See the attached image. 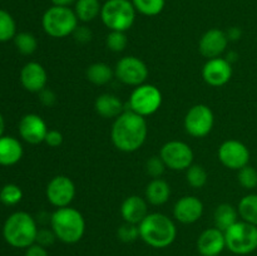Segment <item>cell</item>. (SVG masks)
Instances as JSON below:
<instances>
[{"label": "cell", "instance_id": "obj_45", "mask_svg": "<svg viewBox=\"0 0 257 256\" xmlns=\"http://www.w3.org/2000/svg\"><path fill=\"white\" fill-rule=\"evenodd\" d=\"M4 131H5V119L3 117V114L0 113V137L4 136Z\"/></svg>", "mask_w": 257, "mask_h": 256}, {"label": "cell", "instance_id": "obj_29", "mask_svg": "<svg viewBox=\"0 0 257 256\" xmlns=\"http://www.w3.org/2000/svg\"><path fill=\"white\" fill-rule=\"evenodd\" d=\"M136 12L146 17H156L165 9L166 0H131Z\"/></svg>", "mask_w": 257, "mask_h": 256}, {"label": "cell", "instance_id": "obj_32", "mask_svg": "<svg viewBox=\"0 0 257 256\" xmlns=\"http://www.w3.org/2000/svg\"><path fill=\"white\" fill-rule=\"evenodd\" d=\"M23 200V190L15 183H8L0 190V202L5 206H15Z\"/></svg>", "mask_w": 257, "mask_h": 256}, {"label": "cell", "instance_id": "obj_40", "mask_svg": "<svg viewBox=\"0 0 257 256\" xmlns=\"http://www.w3.org/2000/svg\"><path fill=\"white\" fill-rule=\"evenodd\" d=\"M39 94V100L43 105H47V107H52V105L55 104L57 102V95L53 92L52 89H48V88H44L42 92L38 93Z\"/></svg>", "mask_w": 257, "mask_h": 256}, {"label": "cell", "instance_id": "obj_17", "mask_svg": "<svg viewBox=\"0 0 257 256\" xmlns=\"http://www.w3.org/2000/svg\"><path fill=\"white\" fill-rule=\"evenodd\" d=\"M228 42L230 40H228L227 35H226V32L213 28V29H210L206 33H203L202 37L200 38L198 50L207 59L218 58L225 53Z\"/></svg>", "mask_w": 257, "mask_h": 256}, {"label": "cell", "instance_id": "obj_36", "mask_svg": "<svg viewBox=\"0 0 257 256\" xmlns=\"http://www.w3.org/2000/svg\"><path fill=\"white\" fill-rule=\"evenodd\" d=\"M166 165L163 162L162 158L158 156H152L147 160L146 162V172L148 176H151L152 178H161V176L165 173L166 171Z\"/></svg>", "mask_w": 257, "mask_h": 256}, {"label": "cell", "instance_id": "obj_6", "mask_svg": "<svg viewBox=\"0 0 257 256\" xmlns=\"http://www.w3.org/2000/svg\"><path fill=\"white\" fill-rule=\"evenodd\" d=\"M136 14L131 0H107L102 5L99 17L109 30L127 32L135 24Z\"/></svg>", "mask_w": 257, "mask_h": 256}, {"label": "cell", "instance_id": "obj_42", "mask_svg": "<svg viewBox=\"0 0 257 256\" xmlns=\"http://www.w3.org/2000/svg\"><path fill=\"white\" fill-rule=\"evenodd\" d=\"M226 35H227L230 42H236V40L241 39V37H242V30L237 27H231L230 29L226 30Z\"/></svg>", "mask_w": 257, "mask_h": 256}, {"label": "cell", "instance_id": "obj_25", "mask_svg": "<svg viewBox=\"0 0 257 256\" xmlns=\"http://www.w3.org/2000/svg\"><path fill=\"white\" fill-rule=\"evenodd\" d=\"M114 70L103 62H97L90 64L85 70V77L90 83L95 85H105L113 79Z\"/></svg>", "mask_w": 257, "mask_h": 256}, {"label": "cell", "instance_id": "obj_2", "mask_svg": "<svg viewBox=\"0 0 257 256\" xmlns=\"http://www.w3.org/2000/svg\"><path fill=\"white\" fill-rule=\"evenodd\" d=\"M138 227L140 237L143 242L153 248L168 247L177 237V227L175 222L165 213H148Z\"/></svg>", "mask_w": 257, "mask_h": 256}, {"label": "cell", "instance_id": "obj_18", "mask_svg": "<svg viewBox=\"0 0 257 256\" xmlns=\"http://www.w3.org/2000/svg\"><path fill=\"white\" fill-rule=\"evenodd\" d=\"M19 79L25 90L39 93L44 88H47L48 74L45 68L40 63L29 62L20 70Z\"/></svg>", "mask_w": 257, "mask_h": 256}, {"label": "cell", "instance_id": "obj_10", "mask_svg": "<svg viewBox=\"0 0 257 256\" xmlns=\"http://www.w3.org/2000/svg\"><path fill=\"white\" fill-rule=\"evenodd\" d=\"M160 157L166 167L172 171H186L193 165L195 155L190 145L182 141H168L162 146Z\"/></svg>", "mask_w": 257, "mask_h": 256}, {"label": "cell", "instance_id": "obj_38", "mask_svg": "<svg viewBox=\"0 0 257 256\" xmlns=\"http://www.w3.org/2000/svg\"><path fill=\"white\" fill-rule=\"evenodd\" d=\"M72 35L73 38H74L75 42L79 43V44H87V43H89L93 38L92 30H90L87 25H78Z\"/></svg>", "mask_w": 257, "mask_h": 256}, {"label": "cell", "instance_id": "obj_20", "mask_svg": "<svg viewBox=\"0 0 257 256\" xmlns=\"http://www.w3.org/2000/svg\"><path fill=\"white\" fill-rule=\"evenodd\" d=\"M148 215V202L138 195L128 196L120 205V216L124 222L140 225Z\"/></svg>", "mask_w": 257, "mask_h": 256}, {"label": "cell", "instance_id": "obj_35", "mask_svg": "<svg viewBox=\"0 0 257 256\" xmlns=\"http://www.w3.org/2000/svg\"><path fill=\"white\" fill-rule=\"evenodd\" d=\"M117 237L119 241L124 243L135 242L137 238H140V227L135 223L124 222L122 226H119L117 230Z\"/></svg>", "mask_w": 257, "mask_h": 256}, {"label": "cell", "instance_id": "obj_14", "mask_svg": "<svg viewBox=\"0 0 257 256\" xmlns=\"http://www.w3.org/2000/svg\"><path fill=\"white\" fill-rule=\"evenodd\" d=\"M202 78L211 87H222L232 78V64L226 58L207 59L202 68Z\"/></svg>", "mask_w": 257, "mask_h": 256}, {"label": "cell", "instance_id": "obj_24", "mask_svg": "<svg viewBox=\"0 0 257 256\" xmlns=\"http://www.w3.org/2000/svg\"><path fill=\"white\" fill-rule=\"evenodd\" d=\"M238 211L230 203H221L216 207L213 213V221H215V227L220 228L225 232L227 228L235 225L238 221Z\"/></svg>", "mask_w": 257, "mask_h": 256}, {"label": "cell", "instance_id": "obj_1", "mask_svg": "<svg viewBox=\"0 0 257 256\" xmlns=\"http://www.w3.org/2000/svg\"><path fill=\"white\" fill-rule=\"evenodd\" d=\"M147 136L148 127L146 118L131 109L124 110L118 115L110 130L113 146L124 153H132L140 150L145 145Z\"/></svg>", "mask_w": 257, "mask_h": 256}, {"label": "cell", "instance_id": "obj_12", "mask_svg": "<svg viewBox=\"0 0 257 256\" xmlns=\"http://www.w3.org/2000/svg\"><path fill=\"white\" fill-rule=\"evenodd\" d=\"M45 196L49 203L54 207L70 206L75 197V185L68 176H54L45 188Z\"/></svg>", "mask_w": 257, "mask_h": 256}, {"label": "cell", "instance_id": "obj_28", "mask_svg": "<svg viewBox=\"0 0 257 256\" xmlns=\"http://www.w3.org/2000/svg\"><path fill=\"white\" fill-rule=\"evenodd\" d=\"M17 23L9 12L0 9V43L9 42L17 35Z\"/></svg>", "mask_w": 257, "mask_h": 256}, {"label": "cell", "instance_id": "obj_22", "mask_svg": "<svg viewBox=\"0 0 257 256\" xmlns=\"http://www.w3.org/2000/svg\"><path fill=\"white\" fill-rule=\"evenodd\" d=\"M123 108L124 107H123L122 100L112 93H103L98 95L94 102V109L97 114L105 119H109V118L115 119L118 115L124 112Z\"/></svg>", "mask_w": 257, "mask_h": 256}, {"label": "cell", "instance_id": "obj_21", "mask_svg": "<svg viewBox=\"0 0 257 256\" xmlns=\"http://www.w3.org/2000/svg\"><path fill=\"white\" fill-rule=\"evenodd\" d=\"M24 150L19 140L12 136L0 137V166H14L22 160Z\"/></svg>", "mask_w": 257, "mask_h": 256}, {"label": "cell", "instance_id": "obj_33", "mask_svg": "<svg viewBox=\"0 0 257 256\" xmlns=\"http://www.w3.org/2000/svg\"><path fill=\"white\" fill-rule=\"evenodd\" d=\"M105 45L110 52L120 53L127 48L128 38L125 32H117V30H109L105 37Z\"/></svg>", "mask_w": 257, "mask_h": 256}, {"label": "cell", "instance_id": "obj_44", "mask_svg": "<svg viewBox=\"0 0 257 256\" xmlns=\"http://www.w3.org/2000/svg\"><path fill=\"white\" fill-rule=\"evenodd\" d=\"M237 58H238V55L236 52H230V53H227V55H226V60H227V62H230L231 64H232V63H235L236 60H237Z\"/></svg>", "mask_w": 257, "mask_h": 256}, {"label": "cell", "instance_id": "obj_3", "mask_svg": "<svg viewBox=\"0 0 257 256\" xmlns=\"http://www.w3.org/2000/svg\"><path fill=\"white\" fill-rule=\"evenodd\" d=\"M49 225L57 240L67 245L79 242L85 232L84 216L72 206L57 208L50 215Z\"/></svg>", "mask_w": 257, "mask_h": 256}, {"label": "cell", "instance_id": "obj_39", "mask_svg": "<svg viewBox=\"0 0 257 256\" xmlns=\"http://www.w3.org/2000/svg\"><path fill=\"white\" fill-rule=\"evenodd\" d=\"M44 143H47L49 147L57 148L63 143V135L57 130H49L45 136Z\"/></svg>", "mask_w": 257, "mask_h": 256}, {"label": "cell", "instance_id": "obj_34", "mask_svg": "<svg viewBox=\"0 0 257 256\" xmlns=\"http://www.w3.org/2000/svg\"><path fill=\"white\" fill-rule=\"evenodd\" d=\"M237 180L245 190H253L257 187V170L250 165L245 166L238 170Z\"/></svg>", "mask_w": 257, "mask_h": 256}, {"label": "cell", "instance_id": "obj_13", "mask_svg": "<svg viewBox=\"0 0 257 256\" xmlns=\"http://www.w3.org/2000/svg\"><path fill=\"white\" fill-rule=\"evenodd\" d=\"M218 160L225 167L238 171L250 162V151L245 143L237 140H227L218 147Z\"/></svg>", "mask_w": 257, "mask_h": 256}, {"label": "cell", "instance_id": "obj_16", "mask_svg": "<svg viewBox=\"0 0 257 256\" xmlns=\"http://www.w3.org/2000/svg\"><path fill=\"white\" fill-rule=\"evenodd\" d=\"M203 203L196 196H183L173 206V217L183 225L195 223L202 217Z\"/></svg>", "mask_w": 257, "mask_h": 256}, {"label": "cell", "instance_id": "obj_7", "mask_svg": "<svg viewBox=\"0 0 257 256\" xmlns=\"http://www.w3.org/2000/svg\"><path fill=\"white\" fill-rule=\"evenodd\" d=\"M226 248L235 255H248L257 250V226L237 221L225 231Z\"/></svg>", "mask_w": 257, "mask_h": 256}, {"label": "cell", "instance_id": "obj_11", "mask_svg": "<svg viewBox=\"0 0 257 256\" xmlns=\"http://www.w3.org/2000/svg\"><path fill=\"white\" fill-rule=\"evenodd\" d=\"M114 75L119 82L125 85L138 87L148 78L147 64L135 55L120 58L114 68Z\"/></svg>", "mask_w": 257, "mask_h": 256}, {"label": "cell", "instance_id": "obj_4", "mask_svg": "<svg viewBox=\"0 0 257 256\" xmlns=\"http://www.w3.org/2000/svg\"><path fill=\"white\" fill-rule=\"evenodd\" d=\"M38 230L37 221L30 213L17 211L5 220L3 237L12 247L28 248L37 241Z\"/></svg>", "mask_w": 257, "mask_h": 256}, {"label": "cell", "instance_id": "obj_27", "mask_svg": "<svg viewBox=\"0 0 257 256\" xmlns=\"http://www.w3.org/2000/svg\"><path fill=\"white\" fill-rule=\"evenodd\" d=\"M241 220L257 226V193L243 196L237 206Z\"/></svg>", "mask_w": 257, "mask_h": 256}, {"label": "cell", "instance_id": "obj_5", "mask_svg": "<svg viewBox=\"0 0 257 256\" xmlns=\"http://www.w3.org/2000/svg\"><path fill=\"white\" fill-rule=\"evenodd\" d=\"M78 18L70 7L52 5L42 18V27L45 34L54 39H62L73 34L78 27Z\"/></svg>", "mask_w": 257, "mask_h": 256}, {"label": "cell", "instance_id": "obj_9", "mask_svg": "<svg viewBox=\"0 0 257 256\" xmlns=\"http://www.w3.org/2000/svg\"><path fill=\"white\" fill-rule=\"evenodd\" d=\"M215 124V115L208 105L195 104L186 113L183 125L191 137L203 138L212 131Z\"/></svg>", "mask_w": 257, "mask_h": 256}, {"label": "cell", "instance_id": "obj_23", "mask_svg": "<svg viewBox=\"0 0 257 256\" xmlns=\"http://www.w3.org/2000/svg\"><path fill=\"white\" fill-rule=\"evenodd\" d=\"M171 186L162 178H153L147 185L145 191V198L150 205L162 206L170 200Z\"/></svg>", "mask_w": 257, "mask_h": 256}, {"label": "cell", "instance_id": "obj_41", "mask_svg": "<svg viewBox=\"0 0 257 256\" xmlns=\"http://www.w3.org/2000/svg\"><path fill=\"white\" fill-rule=\"evenodd\" d=\"M24 256H49V253H48L47 247L35 242L28 248H25Z\"/></svg>", "mask_w": 257, "mask_h": 256}, {"label": "cell", "instance_id": "obj_8", "mask_svg": "<svg viewBox=\"0 0 257 256\" xmlns=\"http://www.w3.org/2000/svg\"><path fill=\"white\" fill-rule=\"evenodd\" d=\"M130 109L142 117H148L157 112L162 105V93L160 88L153 84L138 85L130 97Z\"/></svg>", "mask_w": 257, "mask_h": 256}, {"label": "cell", "instance_id": "obj_37", "mask_svg": "<svg viewBox=\"0 0 257 256\" xmlns=\"http://www.w3.org/2000/svg\"><path fill=\"white\" fill-rule=\"evenodd\" d=\"M55 241H57V236L53 232L52 228H39L38 230L37 241H35L37 243L48 247V246H52Z\"/></svg>", "mask_w": 257, "mask_h": 256}, {"label": "cell", "instance_id": "obj_19", "mask_svg": "<svg viewBox=\"0 0 257 256\" xmlns=\"http://www.w3.org/2000/svg\"><path fill=\"white\" fill-rule=\"evenodd\" d=\"M196 247L201 256H220L226 248L225 232L217 227L206 228L198 236Z\"/></svg>", "mask_w": 257, "mask_h": 256}, {"label": "cell", "instance_id": "obj_31", "mask_svg": "<svg viewBox=\"0 0 257 256\" xmlns=\"http://www.w3.org/2000/svg\"><path fill=\"white\" fill-rule=\"evenodd\" d=\"M207 171L201 165L193 163L186 170V180L188 185L193 188H202L207 183Z\"/></svg>", "mask_w": 257, "mask_h": 256}, {"label": "cell", "instance_id": "obj_15", "mask_svg": "<svg viewBox=\"0 0 257 256\" xmlns=\"http://www.w3.org/2000/svg\"><path fill=\"white\" fill-rule=\"evenodd\" d=\"M48 127L45 120L35 113H28L23 115L19 122V135L27 143L39 145L44 142L48 133Z\"/></svg>", "mask_w": 257, "mask_h": 256}, {"label": "cell", "instance_id": "obj_43", "mask_svg": "<svg viewBox=\"0 0 257 256\" xmlns=\"http://www.w3.org/2000/svg\"><path fill=\"white\" fill-rule=\"evenodd\" d=\"M53 5L57 7H70L72 4H75L77 0H50Z\"/></svg>", "mask_w": 257, "mask_h": 256}, {"label": "cell", "instance_id": "obj_26", "mask_svg": "<svg viewBox=\"0 0 257 256\" xmlns=\"http://www.w3.org/2000/svg\"><path fill=\"white\" fill-rule=\"evenodd\" d=\"M73 10L79 22L89 23L99 17L102 4L99 0H77Z\"/></svg>", "mask_w": 257, "mask_h": 256}, {"label": "cell", "instance_id": "obj_30", "mask_svg": "<svg viewBox=\"0 0 257 256\" xmlns=\"http://www.w3.org/2000/svg\"><path fill=\"white\" fill-rule=\"evenodd\" d=\"M14 44L18 52L23 55H32L38 49V40L34 34L28 32L18 33L14 38Z\"/></svg>", "mask_w": 257, "mask_h": 256}]
</instances>
